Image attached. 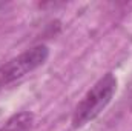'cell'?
<instances>
[{
    "mask_svg": "<svg viewBox=\"0 0 132 131\" xmlns=\"http://www.w3.org/2000/svg\"><path fill=\"white\" fill-rule=\"evenodd\" d=\"M34 125V116L32 113L23 111L15 116H12L2 128L0 131H31Z\"/></svg>",
    "mask_w": 132,
    "mask_h": 131,
    "instance_id": "3",
    "label": "cell"
},
{
    "mask_svg": "<svg viewBox=\"0 0 132 131\" xmlns=\"http://www.w3.org/2000/svg\"><path fill=\"white\" fill-rule=\"evenodd\" d=\"M49 57L46 45H37L0 66V91L42 66Z\"/></svg>",
    "mask_w": 132,
    "mask_h": 131,
    "instance_id": "2",
    "label": "cell"
},
{
    "mask_svg": "<svg viewBox=\"0 0 132 131\" xmlns=\"http://www.w3.org/2000/svg\"><path fill=\"white\" fill-rule=\"evenodd\" d=\"M117 90V79L112 72L104 74L98 82L83 96L72 113V127L80 128L85 123L94 120L109 105Z\"/></svg>",
    "mask_w": 132,
    "mask_h": 131,
    "instance_id": "1",
    "label": "cell"
}]
</instances>
